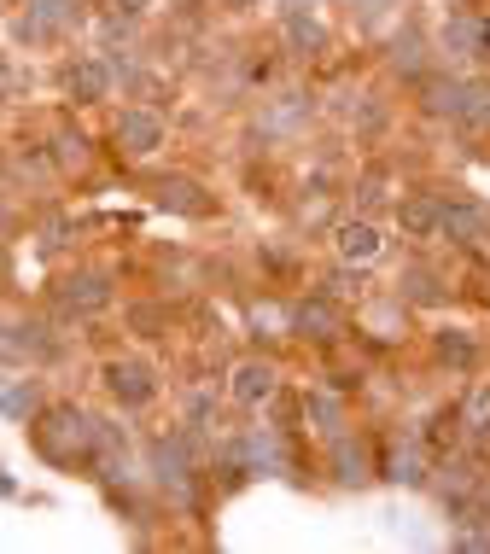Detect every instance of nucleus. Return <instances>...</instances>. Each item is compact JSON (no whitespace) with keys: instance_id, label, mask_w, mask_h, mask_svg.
I'll list each match as a JSON object with an SVG mask.
<instances>
[{"instance_id":"obj_1","label":"nucleus","mask_w":490,"mask_h":554,"mask_svg":"<svg viewBox=\"0 0 490 554\" xmlns=\"http://www.w3.org/2000/svg\"><path fill=\"white\" fill-rule=\"evenodd\" d=\"M35 450L47 455V461H59V467H70L76 455L94 450V420L76 415L70 403H53V409H41V420L30 426Z\"/></svg>"},{"instance_id":"obj_2","label":"nucleus","mask_w":490,"mask_h":554,"mask_svg":"<svg viewBox=\"0 0 490 554\" xmlns=\"http://www.w3.org/2000/svg\"><path fill=\"white\" fill-rule=\"evenodd\" d=\"M105 385H111V397H117L123 409H146V403L158 397V380H152L146 362H111V368H105Z\"/></svg>"},{"instance_id":"obj_3","label":"nucleus","mask_w":490,"mask_h":554,"mask_svg":"<svg viewBox=\"0 0 490 554\" xmlns=\"http://www.w3.org/2000/svg\"><path fill=\"white\" fill-rule=\"evenodd\" d=\"M117 146H123L129 158H152V152L164 146V123H158L152 111H123V117H117Z\"/></svg>"},{"instance_id":"obj_4","label":"nucleus","mask_w":490,"mask_h":554,"mask_svg":"<svg viewBox=\"0 0 490 554\" xmlns=\"http://www.w3.org/2000/svg\"><path fill=\"white\" fill-rule=\"evenodd\" d=\"M333 245H339L345 263H374V257H380V228H374V222H339V228H333Z\"/></svg>"},{"instance_id":"obj_5","label":"nucleus","mask_w":490,"mask_h":554,"mask_svg":"<svg viewBox=\"0 0 490 554\" xmlns=\"http://www.w3.org/2000/svg\"><path fill=\"white\" fill-rule=\"evenodd\" d=\"M158 205L164 210H181V216H210V199L199 181H187V175H170V181H158Z\"/></svg>"},{"instance_id":"obj_6","label":"nucleus","mask_w":490,"mask_h":554,"mask_svg":"<svg viewBox=\"0 0 490 554\" xmlns=\"http://www.w3.org/2000/svg\"><path fill=\"white\" fill-rule=\"evenodd\" d=\"M65 88H70V100H76V105L105 100V88H111V65H100V59H76L70 76H65Z\"/></svg>"},{"instance_id":"obj_7","label":"nucleus","mask_w":490,"mask_h":554,"mask_svg":"<svg viewBox=\"0 0 490 554\" xmlns=\"http://www.w3.org/2000/svg\"><path fill=\"white\" fill-rule=\"evenodd\" d=\"M438 216H444V205L426 199V193H415V199L397 205V228H403L409 240H432V234H438Z\"/></svg>"},{"instance_id":"obj_8","label":"nucleus","mask_w":490,"mask_h":554,"mask_svg":"<svg viewBox=\"0 0 490 554\" xmlns=\"http://www.w3.org/2000/svg\"><path fill=\"white\" fill-rule=\"evenodd\" d=\"M438 234H450V245H479L485 240V210L479 205H444Z\"/></svg>"},{"instance_id":"obj_9","label":"nucleus","mask_w":490,"mask_h":554,"mask_svg":"<svg viewBox=\"0 0 490 554\" xmlns=\"http://www.w3.org/2000/svg\"><path fill=\"white\" fill-rule=\"evenodd\" d=\"M59 298H65V310H105V304H111V280L105 275H76V280H65V292H59Z\"/></svg>"},{"instance_id":"obj_10","label":"nucleus","mask_w":490,"mask_h":554,"mask_svg":"<svg viewBox=\"0 0 490 554\" xmlns=\"http://www.w3.org/2000/svg\"><path fill=\"white\" fill-rule=\"evenodd\" d=\"M269 397H275V368H269V362H245L240 374H234V403H251V409H257V403H269Z\"/></svg>"},{"instance_id":"obj_11","label":"nucleus","mask_w":490,"mask_h":554,"mask_svg":"<svg viewBox=\"0 0 490 554\" xmlns=\"http://www.w3.org/2000/svg\"><path fill=\"white\" fill-rule=\"evenodd\" d=\"M455 117L467 129H490V82H461L455 88Z\"/></svg>"},{"instance_id":"obj_12","label":"nucleus","mask_w":490,"mask_h":554,"mask_svg":"<svg viewBox=\"0 0 490 554\" xmlns=\"http://www.w3.org/2000/svg\"><path fill=\"white\" fill-rule=\"evenodd\" d=\"M298 327H304L310 339H339L345 321H339V310H333L327 298H304V304H298Z\"/></svg>"},{"instance_id":"obj_13","label":"nucleus","mask_w":490,"mask_h":554,"mask_svg":"<svg viewBox=\"0 0 490 554\" xmlns=\"http://www.w3.org/2000/svg\"><path fill=\"white\" fill-rule=\"evenodd\" d=\"M385 479L420 485V479H426V455H420V444H391V455H385Z\"/></svg>"},{"instance_id":"obj_14","label":"nucleus","mask_w":490,"mask_h":554,"mask_svg":"<svg viewBox=\"0 0 490 554\" xmlns=\"http://www.w3.org/2000/svg\"><path fill=\"white\" fill-rule=\"evenodd\" d=\"M461 432L473 444H490V385H479L467 403H461Z\"/></svg>"},{"instance_id":"obj_15","label":"nucleus","mask_w":490,"mask_h":554,"mask_svg":"<svg viewBox=\"0 0 490 554\" xmlns=\"http://www.w3.org/2000/svg\"><path fill=\"white\" fill-rule=\"evenodd\" d=\"M432 345H438V362H450V368H473V356H479V345L467 339V327H444Z\"/></svg>"},{"instance_id":"obj_16","label":"nucleus","mask_w":490,"mask_h":554,"mask_svg":"<svg viewBox=\"0 0 490 554\" xmlns=\"http://www.w3.org/2000/svg\"><path fill=\"white\" fill-rule=\"evenodd\" d=\"M455 432H461V409H438V415H432V432H426V450L455 444Z\"/></svg>"},{"instance_id":"obj_17","label":"nucleus","mask_w":490,"mask_h":554,"mask_svg":"<svg viewBox=\"0 0 490 554\" xmlns=\"http://www.w3.org/2000/svg\"><path fill=\"white\" fill-rule=\"evenodd\" d=\"M333 461H339V479H345V485L368 479V455L356 450V444H339V450H333Z\"/></svg>"},{"instance_id":"obj_18","label":"nucleus","mask_w":490,"mask_h":554,"mask_svg":"<svg viewBox=\"0 0 490 554\" xmlns=\"http://www.w3.org/2000/svg\"><path fill=\"white\" fill-rule=\"evenodd\" d=\"M286 41H292V47H321V24H310L304 12H292V18H286Z\"/></svg>"},{"instance_id":"obj_19","label":"nucleus","mask_w":490,"mask_h":554,"mask_svg":"<svg viewBox=\"0 0 490 554\" xmlns=\"http://www.w3.org/2000/svg\"><path fill=\"white\" fill-rule=\"evenodd\" d=\"M403 286H409V298H420V304H438V286H432V275H426V269H409V280H403Z\"/></svg>"},{"instance_id":"obj_20","label":"nucleus","mask_w":490,"mask_h":554,"mask_svg":"<svg viewBox=\"0 0 490 554\" xmlns=\"http://www.w3.org/2000/svg\"><path fill=\"white\" fill-rule=\"evenodd\" d=\"M310 415L333 426V420H339V403H333V397H310Z\"/></svg>"},{"instance_id":"obj_21","label":"nucleus","mask_w":490,"mask_h":554,"mask_svg":"<svg viewBox=\"0 0 490 554\" xmlns=\"http://www.w3.org/2000/svg\"><path fill=\"white\" fill-rule=\"evenodd\" d=\"M6 409H12V415H24V409H35V391H24V385H18V391L6 397Z\"/></svg>"},{"instance_id":"obj_22","label":"nucleus","mask_w":490,"mask_h":554,"mask_svg":"<svg viewBox=\"0 0 490 554\" xmlns=\"http://www.w3.org/2000/svg\"><path fill=\"white\" fill-rule=\"evenodd\" d=\"M479 53H490V18L479 24Z\"/></svg>"},{"instance_id":"obj_23","label":"nucleus","mask_w":490,"mask_h":554,"mask_svg":"<svg viewBox=\"0 0 490 554\" xmlns=\"http://www.w3.org/2000/svg\"><path fill=\"white\" fill-rule=\"evenodd\" d=\"M485 508H490V485H485Z\"/></svg>"}]
</instances>
